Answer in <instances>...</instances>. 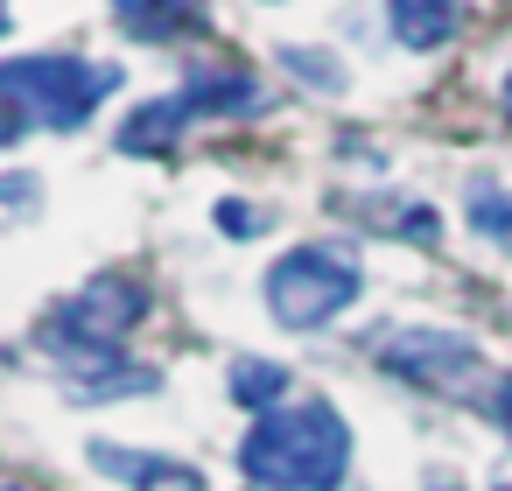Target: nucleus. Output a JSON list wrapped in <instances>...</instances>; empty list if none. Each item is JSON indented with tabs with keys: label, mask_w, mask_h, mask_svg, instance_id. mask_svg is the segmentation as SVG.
Returning a JSON list of instances; mask_svg holds the SVG:
<instances>
[{
	"label": "nucleus",
	"mask_w": 512,
	"mask_h": 491,
	"mask_svg": "<svg viewBox=\"0 0 512 491\" xmlns=\"http://www.w3.org/2000/svg\"><path fill=\"white\" fill-rule=\"evenodd\" d=\"M428 491H463V484L456 477H428Z\"/></svg>",
	"instance_id": "nucleus-17"
},
{
	"label": "nucleus",
	"mask_w": 512,
	"mask_h": 491,
	"mask_svg": "<svg viewBox=\"0 0 512 491\" xmlns=\"http://www.w3.org/2000/svg\"><path fill=\"white\" fill-rule=\"evenodd\" d=\"M505 99H512V78H505Z\"/></svg>",
	"instance_id": "nucleus-19"
},
{
	"label": "nucleus",
	"mask_w": 512,
	"mask_h": 491,
	"mask_svg": "<svg viewBox=\"0 0 512 491\" xmlns=\"http://www.w3.org/2000/svg\"><path fill=\"white\" fill-rule=\"evenodd\" d=\"M113 22L141 43H190L204 36V0H113Z\"/></svg>",
	"instance_id": "nucleus-7"
},
{
	"label": "nucleus",
	"mask_w": 512,
	"mask_h": 491,
	"mask_svg": "<svg viewBox=\"0 0 512 491\" xmlns=\"http://www.w3.org/2000/svg\"><path fill=\"white\" fill-rule=\"evenodd\" d=\"M0 92H8V134L0 141H29V127L71 134L120 92V64H85V57H64V50L8 57L0 64Z\"/></svg>",
	"instance_id": "nucleus-2"
},
{
	"label": "nucleus",
	"mask_w": 512,
	"mask_h": 491,
	"mask_svg": "<svg viewBox=\"0 0 512 491\" xmlns=\"http://www.w3.org/2000/svg\"><path fill=\"white\" fill-rule=\"evenodd\" d=\"M71 386H78L85 400H106V393H148V386H155V372L106 365V351H92V358H71Z\"/></svg>",
	"instance_id": "nucleus-13"
},
{
	"label": "nucleus",
	"mask_w": 512,
	"mask_h": 491,
	"mask_svg": "<svg viewBox=\"0 0 512 491\" xmlns=\"http://www.w3.org/2000/svg\"><path fill=\"white\" fill-rule=\"evenodd\" d=\"M463 218H470V232H477V239H491V246H512V183H491V176H477V183L463 190Z\"/></svg>",
	"instance_id": "nucleus-11"
},
{
	"label": "nucleus",
	"mask_w": 512,
	"mask_h": 491,
	"mask_svg": "<svg viewBox=\"0 0 512 491\" xmlns=\"http://www.w3.org/2000/svg\"><path fill=\"white\" fill-rule=\"evenodd\" d=\"M225 386H232V400H239L246 414H267V407H281V400H288V365H267V358H239Z\"/></svg>",
	"instance_id": "nucleus-12"
},
{
	"label": "nucleus",
	"mask_w": 512,
	"mask_h": 491,
	"mask_svg": "<svg viewBox=\"0 0 512 491\" xmlns=\"http://www.w3.org/2000/svg\"><path fill=\"white\" fill-rule=\"evenodd\" d=\"M239 470L260 491H337L351 470V428L330 400H281L246 428Z\"/></svg>",
	"instance_id": "nucleus-1"
},
{
	"label": "nucleus",
	"mask_w": 512,
	"mask_h": 491,
	"mask_svg": "<svg viewBox=\"0 0 512 491\" xmlns=\"http://www.w3.org/2000/svg\"><path fill=\"white\" fill-rule=\"evenodd\" d=\"M491 421H498V428H505V435H512V379H505V386H498V393H491Z\"/></svg>",
	"instance_id": "nucleus-16"
},
{
	"label": "nucleus",
	"mask_w": 512,
	"mask_h": 491,
	"mask_svg": "<svg viewBox=\"0 0 512 491\" xmlns=\"http://www.w3.org/2000/svg\"><path fill=\"white\" fill-rule=\"evenodd\" d=\"M92 463L134 491H204V477L176 456H148V449H120V442H92Z\"/></svg>",
	"instance_id": "nucleus-6"
},
{
	"label": "nucleus",
	"mask_w": 512,
	"mask_h": 491,
	"mask_svg": "<svg viewBox=\"0 0 512 491\" xmlns=\"http://www.w3.org/2000/svg\"><path fill=\"white\" fill-rule=\"evenodd\" d=\"M183 127H190V106H183V92H176V99L141 106V113L120 127V148H127V155H162V148H169Z\"/></svg>",
	"instance_id": "nucleus-10"
},
{
	"label": "nucleus",
	"mask_w": 512,
	"mask_h": 491,
	"mask_svg": "<svg viewBox=\"0 0 512 491\" xmlns=\"http://www.w3.org/2000/svg\"><path fill=\"white\" fill-rule=\"evenodd\" d=\"M183 106H190V120H225V113H260L267 92L246 71H190Z\"/></svg>",
	"instance_id": "nucleus-8"
},
{
	"label": "nucleus",
	"mask_w": 512,
	"mask_h": 491,
	"mask_svg": "<svg viewBox=\"0 0 512 491\" xmlns=\"http://www.w3.org/2000/svg\"><path fill=\"white\" fill-rule=\"evenodd\" d=\"M8 491H29V484H8Z\"/></svg>",
	"instance_id": "nucleus-18"
},
{
	"label": "nucleus",
	"mask_w": 512,
	"mask_h": 491,
	"mask_svg": "<svg viewBox=\"0 0 512 491\" xmlns=\"http://www.w3.org/2000/svg\"><path fill=\"white\" fill-rule=\"evenodd\" d=\"M141 316H148V288H141L134 274H99L92 288H78L71 302H57V309L43 316V344L71 365V358L113 351Z\"/></svg>",
	"instance_id": "nucleus-4"
},
{
	"label": "nucleus",
	"mask_w": 512,
	"mask_h": 491,
	"mask_svg": "<svg viewBox=\"0 0 512 491\" xmlns=\"http://www.w3.org/2000/svg\"><path fill=\"white\" fill-rule=\"evenodd\" d=\"M218 232L246 239V232H260V211H253V204H218Z\"/></svg>",
	"instance_id": "nucleus-15"
},
{
	"label": "nucleus",
	"mask_w": 512,
	"mask_h": 491,
	"mask_svg": "<svg viewBox=\"0 0 512 491\" xmlns=\"http://www.w3.org/2000/svg\"><path fill=\"white\" fill-rule=\"evenodd\" d=\"M498 491H512V484H498Z\"/></svg>",
	"instance_id": "nucleus-20"
},
{
	"label": "nucleus",
	"mask_w": 512,
	"mask_h": 491,
	"mask_svg": "<svg viewBox=\"0 0 512 491\" xmlns=\"http://www.w3.org/2000/svg\"><path fill=\"white\" fill-rule=\"evenodd\" d=\"M386 22L407 50H442L463 15H456V0H386Z\"/></svg>",
	"instance_id": "nucleus-9"
},
{
	"label": "nucleus",
	"mask_w": 512,
	"mask_h": 491,
	"mask_svg": "<svg viewBox=\"0 0 512 491\" xmlns=\"http://www.w3.org/2000/svg\"><path fill=\"white\" fill-rule=\"evenodd\" d=\"M281 64H288V71H309V85H316V92H337V85H344V71H337L330 57H316V50H288Z\"/></svg>",
	"instance_id": "nucleus-14"
},
{
	"label": "nucleus",
	"mask_w": 512,
	"mask_h": 491,
	"mask_svg": "<svg viewBox=\"0 0 512 491\" xmlns=\"http://www.w3.org/2000/svg\"><path fill=\"white\" fill-rule=\"evenodd\" d=\"M358 253L351 246H295L267 267V316L281 330H323L358 302Z\"/></svg>",
	"instance_id": "nucleus-3"
},
{
	"label": "nucleus",
	"mask_w": 512,
	"mask_h": 491,
	"mask_svg": "<svg viewBox=\"0 0 512 491\" xmlns=\"http://www.w3.org/2000/svg\"><path fill=\"white\" fill-rule=\"evenodd\" d=\"M379 365H386L393 379L428 386V393H463V386L484 372L477 344L456 337V330H386V337H379Z\"/></svg>",
	"instance_id": "nucleus-5"
}]
</instances>
